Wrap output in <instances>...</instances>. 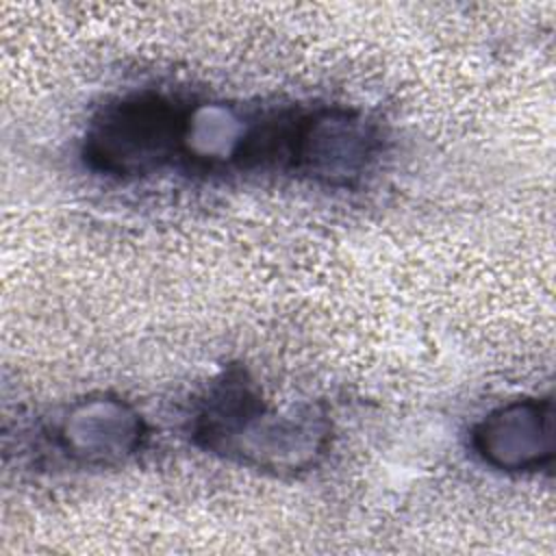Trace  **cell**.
I'll use <instances>...</instances> for the list:
<instances>
[{"instance_id": "3", "label": "cell", "mask_w": 556, "mask_h": 556, "mask_svg": "<svg viewBox=\"0 0 556 556\" xmlns=\"http://www.w3.org/2000/svg\"><path fill=\"white\" fill-rule=\"evenodd\" d=\"M380 128L363 113L317 106L302 113L295 174L326 185H352L376 163Z\"/></svg>"}, {"instance_id": "2", "label": "cell", "mask_w": 556, "mask_h": 556, "mask_svg": "<svg viewBox=\"0 0 556 556\" xmlns=\"http://www.w3.org/2000/svg\"><path fill=\"white\" fill-rule=\"evenodd\" d=\"M191 106L161 91L128 93L106 104L87 128L85 163L113 178H139L180 163Z\"/></svg>"}, {"instance_id": "4", "label": "cell", "mask_w": 556, "mask_h": 556, "mask_svg": "<svg viewBox=\"0 0 556 556\" xmlns=\"http://www.w3.org/2000/svg\"><path fill=\"white\" fill-rule=\"evenodd\" d=\"M471 450L500 471L549 469L554 460V410L549 397H521L484 415L471 428Z\"/></svg>"}, {"instance_id": "5", "label": "cell", "mask_w": 556, "mask_h": 556, "mask_svg": "<svg viewBox=\"0 0 556 556\" xmlns=\"http://www.w3.org/2000/svg\"><path fill=\"white\" fill-rule=\"evenodd\" d=\"M146 437L143 419L117 397L76 402L56 430L63 454L83 465H111L128 458Z\"/></svg>"}, {"instance_id": "1", "label": "cell", "mask_w": 556, "mask_h": 556, "mask_svg": "<svg viewBox=\"0 0 556 556\" xmlns=\"http://www.w3.org/2000/svg\"><path fill=\"white\" fill-rule=\"evenodd\" d=\"M328 419L315 408L271 410L241 369L217 378L191 424L198 445L274 471L311 467L328 445Z\"/></svg>"}]
</instances>
